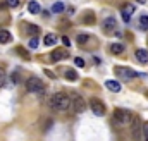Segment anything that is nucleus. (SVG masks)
I'll use <instances>...</instances> for the list:
<instances>
[{"label":"nucleus","mask_w":148,"mask_h":141,"mask_svg":"<svg viewBox=\"0 0 148 141\" xmlns=\"http://www.w3.org/2000/svg\"><path fill=\"white\" fill-rule=\"evenodd\" d=\"M134 55H136V59H138L140 64H148V50L138 48V50L134 52Z\"/></svg>","instance_id":"9b49d317"},{"label":"nucleus","mask_w":148,"mask_h":141,"mask_svg":"<svg viewBox=\"0 0 148 141\" xmlns=\"http://www.w3.org/2000/svg\"><path fill=\"white\" fill-rule=\"evenodd\" d=\"M147 95H148V93H147Z\"/></svg>","instance_id":"72a5a7b5"},{"label":"nucleus","mask_w":148,"mask_h":141,"mask_svg":"<svg viewBox=\"0 0 148 141\" xmlns=\"http://www.w3.org/2000/svg\"><path fill=\"white\" fill-rule=\"evenodd\" d=\"M5 84V72H3V69L0 67V88Z\"/></svg>","instance_id":"a878e982"},{"label":"nucleus","mask_w":148,"mask_h":141,"mask_svg":"<svg viewBox=\"0 0 148 141\" xmlns=\"http://www.w3.org/2000/svg\"><path fill=\"white\" fill-rule=\"evenodd\" d=\"M133 12H134V5L133 3H124L122 5V19H124V23H129Z\"/></svg>","instance_id":"9d476101"},{"label":"nucleus","mask_w":148,"mask_h":141,"mask_svg":"<svg viewBox=\"0 0 148 141\" xmlns=\"http://www.w3.org/2000/svg\"><path fill=\"white\" fill-rule=\"evenodd\" d=\"M28 33L33 36H36L38 33H40V28L38 26H33V24H28Z\"/></svg>","instance_id":"4be33fe9"},{"label":"nucleus","mask_w":148,"mask_h":141,"mask_svg":"<svg viewBox=\"0 0 148 141\" xmlns=\"http://www.w3.org/2000/svg\"><path fill=\"white\" fill-rule=\"evenodd\" d=\"M88 40H90V38H88V35H79V36H77V43H79V45L88 43Z\"/></svg>","instance_id":"b1692460"},{"label":"nucleus","mask_w":148,"mask_h":141,"mask_svg":"<svg viewBox=\"0 0 148 141\" xmlns=\"http://www.w3.org/2000/svg\"><path fill=\"white\" fill-rule=\"evenodd\" d=\"M143 136H145V140L148 141V122L143 124Z\"/></svg>","instance_id":"cd10ccee"},{"label":"nucleus","mask_w":148,"mask_h":141,"mask_svg":"<svg viewBox=\"0 0 148 141\" xmlns=\"http://www.w3.org/2000/svg\"><path fill=\"white\" fill-rule=\"evenodd\" d=\"M62 41H64V45H66V47H69V45H71V41H69V38H67V36H62Z\"/></svg>","instance_id":"c756f323"},{"label":"nucleus","mask_w":148,"mask_h":141,"mask_svg":"<svg viewBox=\"0 0 148 141\" xmlns=\"http://www.w3.org/2000/svg\"><path fill=\"white\" fill-rule=\"evenodd\" d=\"M26 88H28V91L36 93V95H40V97L45 93V84H43L41 79H38L36 76H33V77H29V79L26 81Z\"/></svg>","instance_id":"7ed1b4c3"},{"label":"nucleus","mask_w":148,"mask_h":141,"mask_svg":"<svg viewBox=\"0 0 148 141\" xmlns=\"http://www.w3.org/2000/svg\"><path fill=\"white\" fill-rule=\"evenodd\" d=\"M74 64H76L77 67H84V60H83L81 57H76V59H74Z\"/></svg>","instance_id":"393cba45"},{"label":"nucleus","mask_w":148,"mask_h":141,"mask_svg":"<svg viewBox=\"0 0 148 141\" xmlns=\"http://www.w3.org/2000/svg\"><path fill=\"white\" fill-rule=\"evenodd\" d=\"M136 2H140V3H145V2H147V0H136Z\"/></svg>","instance_id":"2f4dec72"},{"label":"nucleus","mask_w":148,"mask_h":141,"mask_svg":"<svg viewBox=\"0 0 148 141\" xmlns=\"http://www.w3.org/2000/svg\"><path fill=\"white\" fill-rule=\"evenodd\" d=\"M55 41H57V36L52 35V33L45 35V38H43V45H47V47H52V45H55Z\"/></svg>","instance_id":"4468645a"},{"label":"nucleus","mask_w":148,"mask_h":141,"mask_svg":"<svg viewBox=\"0 0 148 141\" xmlns=\"http://www.w3.org/2000/svg\"><path fill=\"white\" fill-rule=\"evenodd\" d=\"M105 86H107V90H110V91H114V93H119V91H121V83L115 81V79L105 81Z\"/></svg>","instance_id":"f8f14e48"},{"label":"nucleus","mask_w":148,"mask_h":141,"mask_svg":"<svg viewBox=\"0 0 148 141\" xmlns=\"http://www.w3.org/2000/svg\"><path fill=\"white\" fill-rule=\"evenodd\" d=\"M12 40V35L7 29H0V43H9Z\"/></svg>","instance_id":"2eb2a0df"},{"label":"nucleus","mask_w":148,"mask_h":141,"mask_svg":"<svg viewBox=\"0 0 148 141\" xmlns=\"http://www.w3.org/2000/svg\"><path fill=\"white\" fill-rule=\"evenodd\" d=\"M133 119H134V115L129 110H124V108H115L114 110V120H115L117 126H122V127L131 126Z\"/></svg>","instance_id":"f03ea898"},{"label":"nucleus","mask_w":148,"mask_h":141,"mask_svg":"<svg viewBox=\"0 0 148 141\" xmlns=\"http://www.w3.org/2000/svg\"><path fill=\"white\" fill-rule=\"evenodd\" d=\"M45 72H47V74H48V76L52 77V79H55V74H53V72H50V70H45Z\"/></svg>","instance_id":"7c9ffc66"},{"label":"nucleus","mask_w":148,"mask_h":141,"mask_svg":"<svg viewBox=\"0 0 148 141\" xmlns=\"http://www.w3.org/2000/svg\"><path fill=\"white\" fill-rule=\"evenodd\" d=\"M38 45H40V43H38V38H36V36H33V38L29 40V43H28V47H29L31 50H35V48H38Z\"/></svg>","instance_id":"5701e85b"},{"label":"nucleus","mask_w":148,"mask_h":141,"mask_svg":"<svg viewBox=\"0 0 148 141\" xmlns=\"http://www.w3.org/2000/svg\"><path fill=\"white\" fill-rule=\"evenodd\" d=\"M83 23H84V24H93V23H95V16H93V12H86L84 17H83Z\"/></svg>","instance_id":"f3484780"},{"label":"nucleus","mask_w":148,"mask_h":141,"mask_svg":"<svg viewBox=\"0 0 148 141\" xmlns=\"http://www.w3.org/2000/svg\"><path fill=\"white\" fill-rule=\"evenodd\" d=\"M71 108H73V112H76V114H83V112L86 110V102H84V98H83L81 95L74 93L73 97H71Z\"/></svg>","instance_id":"39448f33"},{"label":"nucleus","mask_w":148,"mask_h":141,"mask_svg":"<svg viewBox=\"0 0 148 141\" xmlns=\"http://www.w3.org/2000/svg\"><path fill=\"white\" fill-rule=\"evenodd\" d=\"M66 77H67L69 81H76V79H77V72L74 69H66Z\"/></svg>","instance_id":"6ab92c4d"},{"label":"nucleus","mask_w":148,"mask_h":141,"mask_svg":"<svg viewBox=\"0 0 148 141\" xmlns=\"http://www.w3.org/2000/svg\"><path fill=\"white\" fill-rule=\"evenodd\" d=\"M67 57H69V53H67V50H66V48H55V50L50 53V59H52L53 62H59V60L67 59Z\"/></svg>","instance_id":"1a4fd4ad"},{"label":"nucleus","mask_w":148,"mask_h":141,"mask_svg":"<svg viewBox=\"0 0 148 141\" xmlns=\"http://www.w3.org/2000/svg\"><path fill=\"white\" fill-rule=\"evenodd\" d=\"M62 10H64V3L62 2H55L52 5V12H55V14H60Z\"/></svg>","instance_id":"aec40b11"},{"label":"nucleus","mask_w":148,"mask_h":141,"mask_svg":"<svg viewBox=\"0 0 148 141\" xmlns=\"http://www.w3.org/2000/svg\"><path fill=\"white\" fill-rule=\"evenodd\" d=\"M28 10H29L31 14H38V12H41V7H40V3H38L36 0H31V2L28 3Z\"/></svg>","instance_id":"ddd939ff"},{"label":"nucleus","mask_w":148,"mask_h":141,"mask_svg":"<svg viewBox=\"0 0 148 141\" xmlns=\"http://www.w3.org/2000/svg\"><path fill=\"white\" fill-rule=\"evenodd\" d=\"M17 81H19V72H14V74H12V83L17 84Z\"/></svg>","instance_id":"c85d7f7f"},{"label":"nucleus","mask_w":148,"mask_h":141,"mask_svg":"<svg viewBox=\"0 0 148 141\" xmlns=\"http://www.w3.org/2000/svg\"><path fill=\"white\" fill-rule=\"evenodd\" d=\"M140 26H141L143 31H148V16L147 14H143V16L140 17Z\"/></svg>","instance_id":"a211bd4d"},{"label":"nucleus","mask_w":148,"mask_h":141,"mask_svg":"<svg viewBox=\"0 0 148 141\" xmlns=\"http://www.w3.org/2000/svg\"><path fill=\"white\" fill-rule=\"evenodd\" d=\"M115 72L122 77V79H133V77H138V76H141L140 72H134L133 69H127V67H115Z\"/></svg>","instance_id":"6e6552de"},{"label":"nucleus","mask_w":148,"mask_h":141,"mask_svg":"<svg viewBox=\"0 0 148 141\" xmlns=\"http://www.w3.org/2000/svg\"><path fill=\"white\" fill-rule=\"evenodd\" d=\"M145 141H147V140H145Z\"/></svg>","instance_id":"473e14b6"},{"label":"nucleus","mask_w":148,"mask_h":141,"mask_svg":"<svg viewBox=\"0 0 148 141\" xmlns=\"http://www.w3.org/2000/svg\"><path fill=\"white\" fill-rule=\"evenodd\" d=\"M90 107H91V112L95 115H98V117L105 115V105H103V102L100 98H91L90 100Z\"/></svg>","instance_id":"423d86ee"},{"label":"nucleus","mask_w":148,"mask_h":141,"mask_svg":"<svg viewBox=\"0 0 148 141\" xmlns=\"http://www.w3.org/2000/svg\"><path fill=\"white\" fill-rule=\"evenodd\" d=\"M129 129H131V138H133V140L141 141V138H143V124H141V119H140L138 115H134V119H133Z\"/></svg>","instance_id":"20e7f679"},{"label":"nucleus","mask_w":148,"mask_h":141,"mask_svg":"<svg viewBox=\"0 0 148 141\" xmlns=\"http://www.w3.org/2000/svg\"><path fill=\"white\" fill-rule=\"evenodd\" d=\"M5 2H7L9 7H17L19 5V0H5Z\"/></svg>","instance_id":"bb28decb"},{"label":"nucleus","mask_w":148,"mask_h":141,"mask_svg":"<svg viewBox=\"0 0 148 141\" xmlns=\"http://www.w3.org/2000/svg\"><path fill=\"white\" fill-rule=\"evenodd\" d=\"M110 52L112 53H115V55H117V53H122V52H124V45H122V43H112L110 45Z\"/></svg>","instance_id":"dca6fc26"},{"label":"nucleus","mask_w":148,"mask_h":141,"mask_svg":"<svg viewBox=\"0 0 148 141\" xmlns=\"http://www.w3.org/2000/svg\"><path fill=\"white\" fill-rule=\"evenodd\" d=\"M102 28H103V31H105L107 35H114L115 29H117V21H115V17H107V19H103Z\"/></svg>","instance_id":"0eeeda50"},{"label":"nucleus","mask_w":148,"mask_h":141,"mask_svg":"<svg viewBox=\"0 0 148 141\" xmlns=\"http://www.w3.org/2000/svg\"><path fill=\"white\" fill-rule=\"evenodd\" d=\"M17 53H21L24 60H29V59H31V55H29V52H28L26 48H23V47H17Z\"/></svg>","instance_id":"412c9836"},{"label":"nucleus","mask_w":148,"mask_h":141,"mask_svg":"<svg viewBox=\"0 0 148 141\" xmlns=\"http://www.w3.org/2000/svg\"><path fill=\"white\" fill-rule=\"evenodd\" d=\"M50 107L57 112H64V110L71 108V97L64 91H57L50 98Z\"/></svg>","instance_id":"f257e3e1"}]
</instances>
